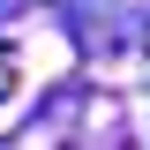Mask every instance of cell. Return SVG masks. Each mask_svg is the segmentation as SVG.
I'll list each match as a JSON object with an SVG mask.
<instances>
[{
  "mask_svg": "<svg viewBox=\"0 0 150 150\" xmlns=\"http://www.w3.org/2000/svg\"><path fill=\"white\" fill-rule=\"evenodd\" d=\"M75 135H83V143H105V135H120V98H98V112H90Z\"/></svg>",
  "mask_w": 150,
  "mask_h": 150,
  "instance_id": "cell-1",
  "label": "cell"
}]
</instances>
